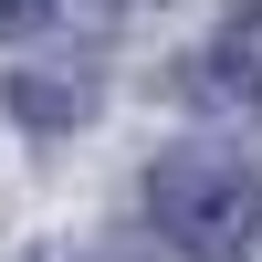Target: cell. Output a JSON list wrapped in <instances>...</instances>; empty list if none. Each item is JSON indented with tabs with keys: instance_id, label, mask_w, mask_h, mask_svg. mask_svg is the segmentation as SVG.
Instances as JSON below:
<instances>
[{
	"instance_id": "6da1fadb",
	"label": "cell",
	"mask_w": 262,
	"mask_h": 262,
	"mask_svg": "<svg viewBox=\"0 0 262 262\" xmlns=\"http://www.w3.org/2000/svg\"><path fill=\"white\" fill-rule=\"evenodd\" d=\"M147 221L189 262H252L262 252V168L221 137H179L147 168Z\"/></svg>"
},
{
	"instance_id": "7a4b0ae2",
	"label": "cell",
	"mask_w": 262,
	"mask_h": 262,
	"mask_svg": "<svg viewBox=\"0 0 262 262\" xmlns=\"http://www.w3.org/2000/svg\"><path fill=\"white\" fill-rule=\"evenodd\" d=\"M200 84H210V95H242V105H262V0H242V11L221 21V42H210Z\"/></svg>"
},
{
	"instance_id": "3957f363",
	"label": "cell",
	"mask_w": 262,
	"mask_h": 262,
	"mask_svg": "<svg viewBox=\"0 0 262 262\" xmlns=\"http://www.w3.org/2000/svg\"><path fill=\"white\" fill-rule=\"evenodd\" d=\"M53 21V0H0V42H21V32H42Z\"/></svg>"
},
{
	"instance_id": "277c9868",
	"label": "cell",
	"mask_w": 262,
	"mask_h": 262,
	"mask_svg": "<svg viewBox=\"0 0 262 262\" xmlns=\"http://www.w3.org/2000/svg\"><path fill=\"white\" fill-rule=\"evenodd\" d=\"M95 11H137V0H95Z\"/></svg>"
}]
</instances>
